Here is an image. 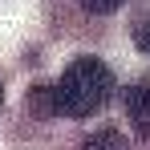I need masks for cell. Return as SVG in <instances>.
<instances>
[{"label": "cell", "instance_id": "obj_1", "mask_svg": "<svg viewBox=\"0 0 150 150\" xmlns=\"http://www.w3.org/2000/svg\"><path fill=\"white\" fill-rule=\"evenodd\" d=\"M114 69L101 57H73L57 81L28 89V110L37 118H93L114 98Z\"/></svg>", "mask_w": 150, "mask_h": 150}, {"label": "cell", "instance_id": "obj_2", "mask_svg": "<svg viewBox=\"0 0 150 150\" xmlns=\"http://www.w3.org/2000/svg\"><path fill=\"white\" fill-rule=\"evenodd\" d=\"M122 105H126L130 126L138 130V138H150V77L126 85V89H122Z\"/></svg>", "mask_w": 150, "mask_h": 150}, {"label": "cell", "instance_id": "obj_3", "mask_svg": "<svg viewBox=\"0 0 150 150\" xmlns=\"http://www.w3.org/2000/svg\"><path fill=\"white\" fill-rule=\"evenodd\" d=\"M81 150H130V142H126V134H122V130L101 126V130H93V134L81 142Z\"/></svg>", "mask_w": 150, "mask_h": 150}, {"label": "cell", "instance_id": "obj_4", "mask_svg": "<svg viewBox=\"0 0 150 150\" xmlns=\"http://www.w3.org/2000/svg\"><path fill=\"white\" fill-rule=\"evenodd\" d=\"M134 45H138V53H146V57H150V12L134 25Z\"/></svg>", "mask_w": 150, "mask_h": 150}, {"label": "cell", "instance_id": "obj_5", "mask_svg": "<svg viewBox=\"0 0 150 150\" xmlns=\"http://www.w3.org/2000/svg\"><path fill=\"white\" fill-rule=\"evenodd\" d=\"M81 4H85V12H118V8H122L126 0H81Z\"/></svg>", "mask_w": 150, "mask_h": 150}, {"label": "cell", "instance_id": "obj_6", "mask_svg": "<svg viewBox=\"0 0 150 150\" xmlns=\"http://www.w3.org/2000/svg\"><path fill=\"white\" fill-rule=\"evenodd\" d=\"M0 101H4V89H0Z\"/></svg>", "mask_w": 150, "mask_h": 150}]
</instances>
